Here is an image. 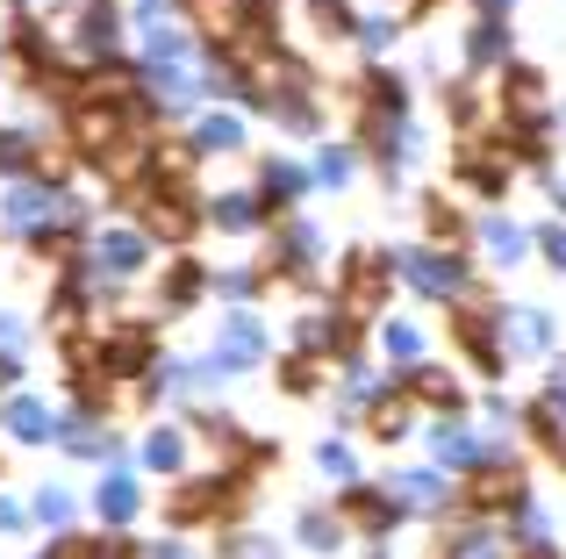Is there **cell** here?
I'll list each match as a JSON object with an SVG mask.
<instances>
[{
  "label": "cell",
  "mask_w": 566,
  "mask_h": 559,
  "mask_svg": "<svg viewBox=\"0 0 566 559\" xmlns=\"http://www.w3.org/2000/svg\"><path fill=\"white\" fill-rule=\"evenodd\" d=\"M8 431L36 445V437H57V423H51V409H43V402H29V394H22V402L8 409Z\"/></svg>",
  "instance_id": "obj_2"
},
{
  "label": "cell",
  "mask_w": 566,
  "mask_h": 559,
  "mask_svg": "<svg viewBox=\"0 0 566 559\" xmlns=\"http://www.w3.org/2000/svg\"><path fill=\"white\" fill-rule=\"evenodd\" d=\"M144 452H151V466H180V437H172V431H158Z\"/></svg>",
  "instance_id": "obj_9"
},
{
  "label": "cell",
  "mask_w": 566,
  "mask_h": 559,
  "mask_svg": "<svg viewBox=\"0 0 566 559\" xmlns=\"http://www.w3.org/2000/svg\"><path fill=\"white\" fill-rule=\"evenodd\" d=\"M101 259H108V273H137L144 266V238H108Z\"/></svg>",
  "instance_id": "obj_4"
},
{
  "label": "cell",
  "mask_w": 566,
  "mask_h": 559,
  "mask_svg": "<svg viewBox=\"0 0 566 559\" xmlns=\"http://www.w3.org/2000/svg\"><path fill=\"white\" fill-rule=\"evenodd\" d=\"M8 215H14V223H22V230H36V223L51 230V223H57V194H36V187H22Z\"/></svg>",
  "instance_id": "obj_3"
},
{
  "label": "cell",
  "mask_w": 566,
  "mask_h": 559,
  "mask_svg": "<svg viewBox=\"0 0 566 559\" xmlns=\"http://www.w3.org/2000/svg\"><path fill=\"white\" fill-rule=\"evenodd\" d=\"M129 509H137V488H129V481H108V495H101V517H115V524H123Z\"/></svg>",
  "instance_id": "obj_5"
},
{
  "label": "cell",
  "mask_w": 566,
  "mask_h": 559,
  "mask_svg": "<svg viewBox=\"0 0 566 559\" xmlns=\"http://www.w3.org/2000/svg\"><path fill=\"white\" fill-rule=\"evenodd\" d=\"M0 166H29V137H22V129H8V137H0Z\"/></svg>",
  "instance_id": "obj_8"
},
{
  "label": "cell",
  "mask_w": 566,
  "mask_h": 559,
  "mask_svg": "<svg viewBox=\"0 0 566 559\" xmlns=\"http://www.w3.org/2000/svg\"><path fill=\"white\" fill-rule=\"evenodd\" d=\"M308 8H316V22H331V36H345V29H352V8H345V0H308Z\"/></svg>",
  "instance_id": "obj_7"
},
{
  "label": "cell",
  "mask_w": 566,
  "mask_h": 559,
  "mask_svg": "<svg viewBox=\"0 0 566 559\" xmlns=\"http://www.w3.org/2000/svg\"><path fill=\"white\" fill-rule=\"evenodd\" d=\"M452 559H495V538H481V531H473V538H452Z\"/></svg>",
  "instance_id": "obj_10"
},
{
  "label": "cell",
  "mask_w": 566,
  "mask_h": 559,
  "mask_svg": "<svg viewBox=\"0 0 566 559\" xmlns=\"http://www.w3.org/2000/svg\"><path fill=\"white\" fill-rule=\"evenodd\" d=\"M488 244H495V252H502V259H510V252H516V244H524V238H516V230H510V223H495V230H488Z\"/></svg>",
  "instance_id": "obj_11"
},
{
  "label": "cell",
  "mask_w": 566,
  "mask_h": 559,
  "mask_svg": "<svg viewBox=\"0 0 566 559\" xmlns=\"http://www.w3.org/2000/svg\"><path fill=\"white\" fill-rule=\"evenodd\" d=\"M545 252H553V266H566V238H559V230L545 238Z\"/></svg>",
  "instance_id": "obj_12"
},
{
  "label": "cell",
  "mask_w": 566,
  "mask_h": 559,
  "mask_svg": "<svg viewBox=\"0 0 566 559\" xmlns=\"http://www.w3.org/2000/svg\"><path fill=\"white\" fill-rule=\"evenodd\" d=\"M409 273H416V287H423V294H452L459 280H467V273L452 266V259H438V252H416V266H409Z\"/></svg>",
  "instance_id": "obj_1"
},
{
  "label": "cell",
  "mask_w": 566,
  "mask_h": 559,
  "mask_svg": "<svg viewBox=\"0 0 566 559\" xmlns=\"http://www.w3.org/2000/svg\"><path fill=\"white\" fill-rule=\"evenodd\" d=\"M201 144H208V151H230V144H237V123H230V115H208V123H201Z\"/></svg>",
  "instance_id": "obj_6"
}]
</instances>
